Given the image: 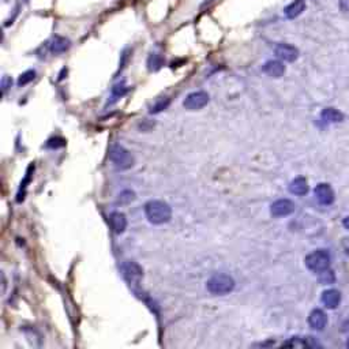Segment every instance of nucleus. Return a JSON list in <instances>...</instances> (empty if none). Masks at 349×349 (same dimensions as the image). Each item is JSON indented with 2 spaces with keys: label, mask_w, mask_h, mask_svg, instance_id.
Instances as JSON below:
<instances>
[{
  "label": "nucleus",
  "mask_w": 349,
  "mask_h": 349,
  "mask_svg": "<svg viewBox=\"0 0 349 349\" xmlns=\"http://www.w3.org/2000/svg\"><path fill=\"white\" fill-rule=\"evenodd\" d=\"M145 214L152 224H164L171 220L172 210L168 203L163 200H150L145 205Z\"/></svg>",
  "instance_id": "f257e3e1"
},
{
  "label": "nucleus",
  "mask_w": 349,
  "mask_h": 349,
  "mask_svg": "<svg viewBox=\"0 0 349 349\" xmlns=\"http://www.w3.org/2000/svg\"><path fill=\"white\" fill-rule=\"evenodd\" d=\"M207 289L213 295H226L233 291L235 281L228 274H217L207 281Z\"/></svg>",
  "instance_id": "f03ea898"
},
{
  "label": "nucleus",
  "mask_w": 349,
  "mask_h": 349,
  "mask_svg": "<svg viewBox=\"0 0 349 349\" xmlns=\"http://www.w3.org/2000/svg\"><path fill=\"white\" fill-rule=\"evenodd\" d=\"M109 159L120 170H129V168H131L134 165L133 154L130 153L127 149H124L123 146H120V145H115V146L111 148Z\"/></svg>",
  "instance_id": "7ed1b4c3"
},
{
  "label": "nucleus",
  "mask_w": 349,
  "mask_h": 349,
  "mask_svg": "<svg viewBox=\"0 0 349 349\" xmlns=\"http://www.w3.org/2000/svg\"><path fill=\"white\" fill-rule=\"evenodd\" d=\"M306 266L311 272L321 273L326 270L330 266V255L325 250H318V251L311 252L306 258Z\"/></svg>",
  "instance_id": "20e7f679"
},
{
  "label": "nucleus",
  "mask_w": 349,
  "mask_h": 349,
  "mask_svg": "<svg viewBox=\"0 0 349 349\" xmlns=\"http://www.w3.org/2000/svg\"><path fill=\"white\" fill-rule=\"evenodd\" d=\"M207 103H209V94L207 93L194 92L185 97L183 105L188 111H198V109L203 108L205 105H207Z\"/></svg>",
  "instance_id": "39448f33"
},
{
  "label": "nucleus",
  "mask_w": 349,
  "mask_h": 349,
  "mask_svg": "<svg viewBox=\"0 0 349 349\" xmlns=\"http://www.w3.org/2000/svg\"><path fill=\"white\" fill-rule=\"evenodd\" d=\"M274 53H276V56H277L278 59L289 63L295 62L299 57L298 48H295V46L292 45H288V44H278V45L274 48Z\"/></svg>",
  "instance_id": "423d86ee"
},
{
  "label": "nucleus",
  "mask_w": 349,
  "mask_h": 349,
  "mask_svg": "<svg viewBox=\"0 0 349 349\" xmlns=\"http://www.w3.org/2000/svg\"><path fill=\"white\" fill-rule=\"evenodd\" d=\"M270 211L274 217L289 216L295 211V203L289 199H278L273 203Z\"/></svg>",
  "instance_id": "0eeeda50"
},
{
  "label": "nucleus",
  "mask_w": 349,
  "mask_h": 349,
  "mask_svg": "<svg viewBox=\"0 0 349 349\" xmlns=\"http://www.w3.org/2000/svg\"><path fill=\"white\" fill-rule=\"evenodd\" d=\"M315 196L317 199L319 200V203L322 205H330L333 203L334 200V192L332 190V187L326 183H321V184L317 185L315 188Z\"/></svg>",
  "instance_id": "6e6552de"
},
{
  "label": "nucleus",
  "mask_w": 349,
  "mask_h": 349,
  "mask_svg": "<svg viewBox=\"0 0 349 349\" xmlns=\"http://www.w3.org/2000/svg\"><path fill=\"white\" fill-rule=\"evenodd\" d=\"M308 324L314 330H324L328 325V317L322 310H314L308 317Z\"/></svg>",
  "instance_id": "1a4fd4ad"
},
{
  "label": "nucleus",
  "mask_w": 349,
  "mask_h": 349,
  "mask_svg": "<svg viewBox=\"0 0 349 349\" xmlns=\"http://www.w3.org/2000/svg\"><path fill=\"white\" fill-rule=\"evenodd\" d=\"M123 272L126 278L129 280L130 283H134V281H139L142 276H144V270L141 269L139 265L134 263V262H127L123 266Z\"/></svg>",
  "instance_id": "9d476101"
},
{
  "label": "nucleus",
  "mask_w": 349,
  "mask_h": 349,
  "mask_svg": "<svg viewBox=\"0 0 349 349\" xmlns=\"http://www.w3.org/2000/svg\"><path fill=\"white\" fill-rule=\"evenodd\" d=\"M109 221H111V225H112V229L115 233H123L127 228V218L124 216L123 213L120 211H115L109 217Z\"/></svg>",
  "instance_id": "9b49d317"
},
{
  "label": "nucleus",
  "mask_w": 349,
  "mask_h": 349,
  "mask_svg": "<svg viewBox=\"0 0 349 349\" xmlns=\"http://www.w3.org/2000/svg\"><path fill=\"white\" fill-rule=\"evenodd\" d=\"M263 71L266 72L269 77L280 78L285 74V66L278 60H270V62L265 63Z\"/></svg>",
  "instance_id": "f8f14e48"
},
{
  "label": "nucleus",
  "mask_w": 349,
  "mask_h": 349,
  "mask_svg": "<svg viewBox=\"0 0 349 349\" xmlns=\"http://www.w3.org/2000/svg\"><path fill=\"white\" fill-rule=\"evenodd\" d=\"M304 10H306V1H304V0H295L291 4L285 7L284 12H285V16H287L288 19H295V18H298Z\"/></svg>",
  "instance_id": "ddd939ff"
},
{
  "label": "nucleus",
  "mask_w": 349,
  "mask_h": 349,
  "mask_svg": "<svg viewBox=\"0 0 349 349\" xmlns=\"http://www.w3.org/2000/svg\"><path fill=\"white\" fill-rule=\"evenodd\" d=\"M341 302V295L336 289H329L322 293V303L328 308H337Z\"/></svg>",
  "instance_id": "4468645a"
},
{
  "label": "nucleus",
  "mask_w": 349,
  "mask_h": 349,
  "mask_svg": "<svg viewBox=\"0 0 349 349\" xmlns=\"http://www.w3.org/2000/svg\"><path fill=\"white\" fill-rule=\"evenodd\" d=\"M321 119L324 120V123H340L344 120V115L337 109L326 108L321 113Z\"/></svg>",
  "instance_id": "2eb2a0df"
},
{
  "label": "nucleus",
  "mask_w": 349,
  "mask_h": 349,
  "mask_svg": "<svg viewBox=\"0 0 349 349\" xmlns=\"http://www.w3.org/2000/svg\"><path fill=\"white\" fill-rule=\"evenodd\" d=\"M289 191L295 195H306L308 192L307 180L304 177H296L289 185Z\"/></svg>",
  "instance_id": "dca6fc26"
},
{
  "label": "nucleus",
  "mask_w": 349,
  "mask_h": 349,
  "mask_svg": "<svg viewBox=\"0 0 349 349\" xmlns=\"http://www.w3.org/2000/svg\"><path fill=\"white\" fill-rule=\"evenodd\" d=\"M71 45V42L66 37H55L51 44V51L53 53H63Z\"/></svg>",
  "instance_id": "f3484780"
},
{
  "label": "nucleus",
  "mask_w": 349,
  "mask_h": 349,
  "mask_svg": "<svg viewBox=\"0 0 349 349\" xmlns=\"http://www.w3.org/2000/svg\"><path fill=\"white\" fill-rule=\"evenodd\" d=\"M34 78H36V71L29 70V71L23 72L21 77H19V79H18V85H19V86H25V85H27L29 82H31Z\"/></svg>",
  "instance_id": "a211bd4d"
},
{
  "label": "nucleus",
  "mask_w": 349,
  "mask_h": 349,
  "mask_svg": "<svg viewBox=\"0 0 349 349\" xmlns=\"http://www.w3.org/2000/svg\"><path fill=\"white\" fill-rule=\"evenodd\" d=\"M134 199H135V192H134V191L126 190L119 195V202H120V203H130V202Z\"/></svg>",
  "instance_id": "6ab92c4d"
},
{
  "label": "nucleus",
  "mask_w": 349,
  "mask_h": 349,
  "mask_svg": "<svg viewBox=\"0 0 349 349\" xmlns=\"http://www.w3.org/2000/svg\"><path fill=\"white\" fill-rule=\"evenodd\" d=\"M319 281H321L322 284H325V285L333 283L334 281L333 272H329L328 269H326V270H324V272H321V276H319Z\"/></svg>",
  "instance_id": "aec40b11"
},
{
  "label": "nucleus",
  "mask_w": 349,
  "mask_h": 349,
  "mask_svg": "<svg viewBox=\"0 0 349 349\" xmlns=\"http://www.w3.org/2000/svg\"><path fill=\"white\" fill-rule=\"evenodd\" d=\"M168 105H170V98H163V100H160L159 103L154 105L153 108L150 109V112H152V113L161 112V111L167 108Z\"/></svg>",
  "instance_id": "412c9836"
},
{
  "label": "nucleus",
  "mask_w": 349,
  "mask_h": 349,
  "mask_svg": "<svg viewBox=\"0 0 349 349\" xmlns=\"http://www.w3.org/2000/svg\"><path fill=\"white\" fill-rule=\"evenodd\" d=\"M153 63L154 64V67H153V70H157L160 66H161V59H160V56L159 55H152L150 56V59H149V64H152Z\"/></svg>",
  "instance_id": "4be33fe9"
},
{
  "label": "nucleus",
  "mask_w": 349,
  "mask_h": 349,
  "mask_svg": "<svg viewBox=\"0 0 349 349\" xmlns=\"http://www.w3.org/2000/svg\"><path fill=\"white\" fill-rule=\"evenodd\" d=\"M124 93H126V87L124 86H115L113 87V96H119V97H122Z\"/></svg>",
  "instance_id": "5701e85b"
},
{
  "label": "nucleus",
  "mask_w": 349,
  "mask_h": 349,
  "mask_svg": "<svg viewBox=\"0 0 349 349\" xmlns=\"http://www.w3.org/2000/svg\"><path fill=\"white\" fill-rule=\"evenodd\" d=\"M11 83H12V81H11L8 77H4L3 78V81H1V87H3V93L7 92V89H8V86H11Z\"/></svg>",
  "instance_id": "b1692460"
},
{
  "label": "nucleus",
  "mask_w": 349,
  "mask_h": 349,
  "mask_svg": "<svg viewBox=\"0 0 349 349\" xmlns=\"http://www.w3.org/2000/svg\"><path fill=\"white\" fill-rule=\"evenodd\" d=\"M340 10L349 14V0H340Z\"/></svg>",
  "instance_id": "393cba45"
},
{
  "label": "nucleus",
  "mask_w": 349,
  "mask_h": 349,
  "mask_svg": "<svg viewBox=\"0 0 349 349\" xmlns=\"http://www.w3.org/2000/svg\"><path fill=\"white\" fill-rule=\"evenodd\" d=\"M343 224H344V226H345V228H347V229H349V217L344 218V221H343Z\"/></svg>",
  "instance_id": "a878e982"
},
{
  "label": "nucleus",
  "mask_w": 349,
  "mask_h": 349,
  "mask_svg": "<svg viewBox=\"0 0 349 349\" xmlns=\"http://www.w3.org/2000/svg\"><path fill=\"white\" fill-rule=\"evenodd\" d=\"M214 0H205V3H203V5H207V4H210V3H213Z\"/></svg>",
  "instance_id": "bb28decb"
},
{
  "label": "nucleus",
  "mask_w": 349,
  "mask_h": 349,
  "mask_svg": "<svg viewBox=\"0 0 349 349\" xmlns=\"http://www.w3.org/2000/svg\"><path fill=\"white\" fill-rule=\"evenodd\" d=\"M347 347H348V348H349V340H348V343H347Z\"/></svg>",
  "instance_id": "cd10ccee"
}]
</instances>
